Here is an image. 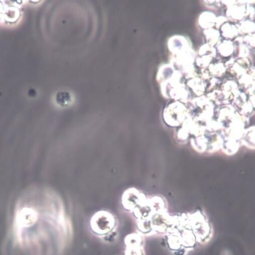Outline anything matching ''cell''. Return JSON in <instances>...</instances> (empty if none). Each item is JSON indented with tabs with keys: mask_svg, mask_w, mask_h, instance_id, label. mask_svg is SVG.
<instances>
[{
	"mask_svg": "<svg viewBox=\"0 0 255 255\" xmlns=\"http://www.w3.org/2000/svg\"><path fill=\"white\" fill-rule=\"evenodd\" d=\"M188 219L196 240L201 244L209 242L212 236L211 227L201 212L190 215Z\"/></svg>",
	"mask_w": 255,
	"mask_h": 255,
	"instance_id": "obj_1",
	"label": "cell"
},
{
	"mask_svg": "<svg viewBox=\"0 0 255 255\" xmlns=\"http://www.w3.org/2000/svg\"><path fill=\"white\" fill-rule=\"evenodd\" d=\"M114 221L111 215L106 211H100L93 217L91 224L94 231L103 235L112 229L114 225Z\"/></svg>",
	"mask_w": 255,
	"mask_h": 255,
	"instance_id": "obj_2",
	"label": "cell"
},
{
	"mask_svg": "<svg viewBox=\"0 0 255 255\" xmlns=\"http://www.w3.org/2000/svg\"><path fill=\"white\" fill-rule=\"evenodd\" d=\"M37 216V212L34 207L26 203L17 211L16 219L17 225L19 227L22 228L31 226L36 221Z\"/></svg>",
	"mask_w": 255,
	"mask_h": 255,
	"instance_id": "obj_3",
	"label": "cell"
},
{
	"mask_svg": "<svg viewBox=\"0 0 255 255\" xmlns=\"http://www.w3.org/2000/svg\"><path fill=\"white\" fill-rule=\"evenodd\" d=\"M146 200L145 196L136 188L126 189L122 197V203L127 210H133Z\"/></svg>",
	"mask_w": 255,
	"mask_h": 255,
	"instance_id": "obj_4",
	"label": "cell"
},
{
	"mask_svg": "<svg viewBox=\"0 0 255 255\" xmlns=\"http://www.w3.org/2000/svg\"><path fill=\"white\" fill-rule=\"evenodd\" d=\"M255 127L254 126L245 130L240 142L246 147L254 149L255 148Z\"/></svg>",
	"mask_w": 255,
	"mask_h": 255,
	"instance_id": "obj_5",
	"label": "cell"
},
{
	"mask_svg": "<svg viewBox=\"0 0 255 255\" xmlns=\"http://www.w3.org/2000/svg\"><path fill=\"white\" fill-rule=\"evenodd\" d=\"M191 145L194 149L199 153H204L207 151V140L205 135L194 137L190 140Z\"/></svg>",
	"mask_w": 255,
	"mask_h": 255,
	"instance_id": "obj_6",
	"label": "cell"
},
{
	"mask_svg": "<svg viewBox=\"0 0 255 255\" xmlns=\"http://www.w3.org/2000/svg\"><path fill=\"white\" fill-rule=\"evenodd\" d=\"M54 101L58 107L63 109L71 106L73 102V99L70 94L61 93L56 95Z\"/></svg>",
	"mask_w": 255,
	"mask_h": 255,
	"instance_id": "obj_7",
	"label": "cell"
}]
</instances>
